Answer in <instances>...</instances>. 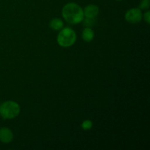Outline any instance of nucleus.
I'll list each match as a JSON object with an SVG mask.
<instances>
[{"mask_svg": "<svg viewBox=\"0 0 150 150\" xmlns=\"http://www.w3.org/2000/svg\"><path fill=\"white\" fill-rule=\"evenodd\" d=\"M76 34L71 28L66 27L62 29L57 36V42L59 45L64 48L70 47L76 42Z\"/></svg>", "mask_w": 150, "mask_h": 150, "instance_id": "f03ea898", "label": "nucleus"}, {"mask_svg": "<svg viewBox=\"0 0 150 150\" xmlns=\"http://www.w3.org/2000/svg\"><path fill=\"white\" fill-rule=\"evenodd\" d=\"M92 126H93V123H92V122L91 121V120H84L81 124L82 129L84 130H90V129L92 127Z\"/></svg>", "mask_w": 150, "mask_h": 150, "instance_id": "9d476101", "label": "nucleus"}, {"mask_svg": "<svg viewBox=\"0 0 150 150\" xmlns=\"http://www.w3.org/2000/svg\"><path fill=\"white\" fill-rule=\"evenodd\" d=\"M49 26L52 29L57 31L62 29L64 23L60 18H54L50 21Z\"/></svg>", "mask_w": 150, "mask_h": 150, "instance_id": "6e6552de", "label": "nucleus"}, {"mask_svg": "<svg viewBox=\"0 0 150 150\" xmlns=\"http://www.w3.org/2000/svg\"><path fill=\"white\" fill-rule=\"evenodd\" d=\"M117 1H122V0H117Z\"/></svg>", "mask_w": 150, "mask_h": 150, "instance_id": "ddd939ff", "label": "nucleus"}, {"mask_svg": "<svg viewBox=\"0 0 150 150\" xmlns=\"http://www.w3.org/2000/svg\"><path fill=\"white\" fill-rule=\"evenodd\" d=\"M83 10L85 17L88 18H96L100 12L99 7L95 4H89Z\"/></svg>", "mask_w": 150, "mask_h": 150, "instance_id": "423d86ee", "label": "nucleus"}, {"mask_svg": "<svg viewBox=\"0 0 150 150\" xmlns=\"http://www.w3.org/2000/svg\"><path fill=\"white\" fill-rule=\"evenodd\" d=\"M144 18L145 21L146 22V23L149 24L150 23V12L148 10V11H146V13H144Z\"/></svg>", "mask_w": 150, "mask_h": 150, "instance_id": "f8f14e48", "label": "nucleus"}, {"mask_svg": "<svg viewBox=\"0 0 150 150\" xmlns=\"http://www.w3.org/2000/svg\"><path fill=\"white\" fill-rule=\"evenodd\" d=\"M95 38V33L90 27H85L82 32V39L86 42H91Z\"/></svg>", "mask_w": 150, "mask_h": 150, "instance_id": "0eeeda50", "label": "nucleus"}, {"mask_svg": "<svg viewBox=\"0 0 150 150\" xmlns=\"http://www.w3.org/2000/svg\"><path fill=\"white\" fill-rule=\"evenodd\" d=\"M82 21H83V24L84 26H86V27H92L95 24L96 20H95V18L86 17V18H83Z\"/></svg>", "mask_w": 150, "mask_h": 150, "instance_id": "1a4fd4ad", "label": "nucleus"}, {"mask_svg": "<svg viewBox=\"0 0 150 150\" xmlns=\"http://www.w3.org/2000/svg\"><path fill=\"white\" fill-rule=\"evenodd\" d=\"M150 0H142L139 4V8L140 10H148L149 8Z\"/></svg>", "mask_w": 150, "mask_h": 150, "instance_id": "9b49d317", "label": "nucleus"}, {"mask_svg": "<svg viewBox=\"0 0 150 150\" xmlns=\"http://www.w3.org/2000/svg\"><path fill=\"white\" fill-rule=\"evenodd\" d=\"M13 139V134L10 129L7 128V127H1L0 129V141L2 143H10Z\"/></svg>", "mask_w": 150, "mask_h": 150, "instance_id": "39448f33", "label": "nucleus"}, {"mask_svg": "<svg viewBox=\"0 0 150 150\" xmlns=\"http://www.w3.org/2000/svg\"><path fill=\"white\" fill-rule=\"evenodd\" d=\"M143 15L139 7L131 8L126 12L125 15V20L130 23H138L142 21Z\"/></svg>", "mask_w": 150, "mask_h": 150, "instance_id": "20e7f679", "label": "nucleus"}, {"mask_svg": "<svg viewBox=\"0 0 150 150\" xmlns=\"http://www.w3.org/2000/svg\"><path fill=\"white\" fill-rule=\"evenodd\" d=\"M63 18L70 24H77L84 18L83 10L80 5L74 2H69L63 7L62 10Z\"/></svg>", "mask_w": 150, "mask_h": 150, "instance_id": "f257e3e1", "label": "nucleus"}, {"mask_svg": "<svg viewBox=\"0 0 150 150\" xmlns=\"http://www.w3.org/2000/svg\"><path fill=\"white\" fill-rule=\"evenodd\" d=\"M20 113V105L16 102L8 100L0 105V115L5 120L13 119Z\"/></svg>", "mask_w": 150, "mask_h": 150, "instance_id": "7ed1b4c3", "label": "nucleus"}]
</instances>
